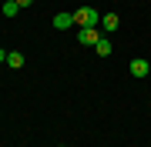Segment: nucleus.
<instances>
[{
	"label": "nucleus",
	"instance_id": "f257e3e1",
	"mask_svg": "<svg viewBox=\"0 0 151 147\" xmlns=\"http://www.w3.org/2000/svg\"><path fill=\"white\" fill-rule=\"evenodd\" d=\"M97 20H101V17H97V10H91V7H81V10H74V23L77 27H97Z\"/></svg>",
	"mask_w": 151,
	"mask_h": 147
},
{
	"label": "nucleus",
	"instance_id": "f03ea898",
	"mask_svg": "<svg viewBox=\"0 0 151 147\" xmlns=\"http://www.w3.org/2000/svg\"><path fill=\"white\" fill-rule=\"evenodd\" d=\"M77 40L87 44V47H94L97 40H101V33H97V27H84V30H77Z\"/></svg>",
	"mask_w": 151,
	"mask_h": 147
},
{
	"label": "nucleus",
	"instance_id": "7ed1b4c3",
	"mask_svg": "<svg viewBox=\"0 0 151 147\" xmlns=\"http://www.w3.org/2000/svg\"><path fill=\"white\" fill-rule=\"evenodd\" d=\"M148 67H151L148 60H141V57H138V60H131L128 70H131V77H148Z\"/></svg>",
	"mask_w": 151,
	"mask_h": 147
},
{
	"label": "nucleus",
	"instance_id": "20e7f679",
	"mask_svg": "<svg viewBox=\"0 0 151 147\" xmlns=\"http://www.w3.org/2000/svg\"><path fill=\"white\" fill-rule=\"evenodd\" d=\"M118 23H121V17H118V13H104V17H101V27L108 30V33H111V30H118Z\"/></svg>",
	"mask_w": 151,
	"mask_h": 147
},
{
	"label": "nucleus",
	"instance_id": "39448f33",
	"mask_svg": "<svg viewBox=\"0 0 151 147\" xmlns=\"http://www.w3.org/2000/svg\"><path fill=\"white\" fill-rule=\"evenodd\" d=\"M94 50H97V57H108L111 50H114V44H111L108 37H101V40H97V44H94Z\"/></svg>",
	"mask_w": 151,
	"mask_h": 147
},
{
	"label": "nucleus",
	"instance_id": "423d86ee",
	"mask_svg": "<svg viewBox=\"0 0 151 147\" xmlns=\"http://www.w3.org/2000/svg\"><path fill=\"white\" fill-rule=\"evenodd\" d=\"M70 23H74V13H57V17H54V27H57V30H67Z\"/></svg>",
	"mask_w": 151,
	"mask_h": 147
},
{
	"label": "nucleus",
	"instance_id": "0eeeda50",
	"mask_svg": "<svg viewBox=\"0 0 151 147\" xmlns=\"http://www.w3.org/2000/svg\"><path fill=\"white\" fill-rule=\"evenodd\" d=\"M7 64H10L14 70H20V67H24V54H17V50H14V54H7Z\"/></svg>",
	"mask_w": 151,
	"mask_h": 147
},
{
	"label": "nucleus",
	"instance_id": "6e6552de",
	"mask_svg": "<svg viewBox=\"0 0 151 147\" xmlns=\"http://www.w3.org/2000/svg\"><path fill=\"white\" fill-rule=\"evenodd\" d=\"M17 10H20L17 0H7V4H4V17H17Z\"/></svg>",
	"mask_w": 151,
	"mask_h": 147
},
{
	"label": "nucleus",
	"instance_id": "1a4fd4ad",
	"mask_svg": "<svg viewBox=\"0 0 151 147\" xmlns=\"http://www.w3.org/2000/svg\"><path fill=\"white\" fill-rule=\"evenodd\" d=\"M34 4V0H17V7H30Z\"/></svg>",
	"mask_w": 151,
	"mask_h": 147
},
{
	"label": "nucleus",
	"instance_id": "9d476101",
	"mask_svg": "<svg viewBox=\"0 0 151 147\" xmlns=\"http://www.w3.org/2000/svg\"><path fill=\"white\" fill-rule=\"evenodd\" d=\"M0 64H7V50H0Z\"/></svg>",
	"mask_w": 151,
	"mask_h": 147
},
{
	"label": "nucleus",
	"instance_id": "9b49d317",
	"mask_svg": "<svg viewBox=\"0 0 151 147\" xmlns=\"http://www.w3.org/2000/svg\"><path fill=\"white\" fill-rule=\"evenodd\" d=\"M148 74H151V67H148Z\"/></svg>",
	"mask_w": 151,
	"mask_h": 147
},
{
	"label": "nucleus",
	"instance_id": "f8f14e48",
	"mask_svg": "<svg viewBox=\"0 0 151 147\" xmlns=\"http://www.w3.org/2000/svg\"><path fill=\"white\" fill-rule=\"evenodd\" d=\"M60 147H64V144H60Z\"/></svg>",
	"mask_w": 151,
	"mask_h": 147
}]
</instances>
